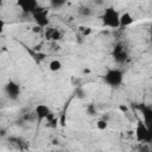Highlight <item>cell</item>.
<instances>
[{"mask_svg":"<svg viewBox=\"0 0 152 152\" xmlns=\"http://www.w3.org/2000/svg\"><path fill=\"white\" fill-rule=\"evenodd\" d=\"M124 81V72L119 68L108 69L103 75V82L112 88H118L122 84Z\"/></svg>","mask_w":152,"mask_h":152,"instance_id":"1","label":"cell"},{"mask_svg":"<svg viewBox=\"0 0 152 152\" xmlns=\"http://www.w3.org/2000/svg\"><path fill=\"white\" fill-rule=\"evenodd\" d=\"M119 18H120V13L114 7H107L102 13L101 20L103 26H107L109 28H118L120 27Z\"/></svg>","mask_w":152,"mask_h":152,"instance_id":"2","label":"cell"},{"mask_svg":"<svg viewBox=\"0 0 152 152\" xmlns=\"http://www.w3.org/2000/svg\"><path fill=\"white\" fill-rule=\"evenodd\" d=\"M135 139L138 142H144V144H150L152 141L151 129L141 120H139L135 126Z\"/></svg>","mask_w":152,"mask_h":152,"instance_id":"3","label":"cell"},{"mask_svg":"<svg viewBox=\"0 0 152 152\" xmlns=\"http://www.w3.org/2000/svg\"><path fill=\"white\" fill-rule=\"evenodd\" d=\"M31 15L38 28H46L49 26V11L45 7H42L39 5Z\"/></svg>","mask_w":152,"mask_h":152,"instance_id":"4","label":"cell"},{"mask_svg":"<svg viewBox=\"0 0 152 152\" xmlns=\"http://www.w3.org/2000/svg\"><path fill=\"white\" fill-rule=\"evenodd\" d=\"M4 91H5V95H6L10 100L15 101V100L19 99L21 89H20L19 83H17L15 81H8V82L5 84V87H4Z\"/></svg>","mask_w":152,"mask_h":152,"instance_id":"5","label":"cell"},{"mask_svg":"<svg viewBox=\"0 0 152 152\" xmlns=\"http://www.w3.org/2000/svg\"><path fill=\"white\" fill-rule=\"evenodd\" d=\"M17 6L21 10L23 13L31 15L34 12V10L39 6V4L36 0H19L17 1Z\"/></svg>","mask_w":152,"mask_h":152,"instance_id":"6","label":"cell"},{"mask_svg":"<svg viewBox=\"0 0 152 152\" xmlns=\"http://www.w3.org/2000/svg\"><path fill=\"white\" fill-rule=\"evenodd\" d=\"M113 57H114L116 63H124L127 59L128 52H127V49L125 48V45L122 43H118L114 46V49H113Z\"/></svg>","mask_w":152,"mask_h":152,"instance_id":"7","label":"cell"},{"mask_svg":"<svg viewBox=\"0 0 152 152\" xmlns=\"http://www.w3.org/2000/svg\"><path fill=\"white\" fill-rule=\"evenodd\" d=\"M33 113H34V115H36L37 120L42 121V120H44V119H48V118H49V115L51 114V110H50V108H49L46 104H44V103H39V104H37V106H36V108H34Z\"/></svg>","mask_w":152,"mask_h":152,"instance_id":"8","label":"cell"},{"mask_svg":"<svg viewBox=\"0 0 152 152\" xmlns=\"http://www.w3.org/2000/svg\"><path fill=\"white\" fill-rule=\"evenodd\" d=\"M134 23V18L133 15L129 13V12H124L120 14V18H119V24L121 27H127V26H131L132 24Z\"/></svg>","mask_w":152,"mask_h":152,"instance_id":"9","label":"cell"},{"mask_svg":"<svg viewBox=\"0 0 152 152\" xmlns=\"http://www.w3.org/2000/svg\"><path fill=\"white\" fill-rule=\"evenodd\" d=\"M45 37L46 39L49 40H58L62 38V33L58 28H55V27H46L45 28Z\"/></svg>","mask_w":152,"mask_h":152,"instance_id":"10","label":"cell"},{"mask_svg":"<svg viewBox=\"0 0 152 152\" xmlns=\"http://www.w3.org/2000/svg\"><path fill=\"white\" fill-rule=\"evenodd\" d=\"M141 113H142V119H144V124L148 127L150 126V121H151V116H152V108L150 106H140L139 107Z\"/></svg>","mask_w":152,"mask_h":152,"instance_id":"11","label":"cell"},{"mask_svg":"<svg viewBox=\"0 0 152 152\" xmlns=\"http://www.w3.org/2000/svg\"><path fill=\"white\" fill-rule=\"evenodd\" d=\"M62 62L61 61H58V59H52L50 63H49V69H50V71H52V72H57V71H59L61 69H62Z\"/></svg>","mask_w":152,"mask_h":152,"instance_id":"12","label":"cell"},{"mask_svg":"<svg viewBox=\"0 0 152 152\" xmlns=\"http://www.w3.org/2000/svg\"><path fill=\"white\" fill-rule=\"evenodd\" d=\"M65 5V1L64 0H51L50 1V6L53 7V8H59L62 6Z\"/></svg>","mask_w":152,"mask_h":152,"instance_id":"13","label":"cell"},{"mask_svg":"<svg viewBox=\"0 0 152 152\" xmlns=\"http://www.w3.org/2000/svg\"><path fill=\"white\" fill-rule=\"evenodd\" d=\"M96 127H97V129H100V131H104V129H107L108 124H107L106 120L101 119V120H99V121L96 122Z\"/></svg>","mask_w":152,"mask_h":152,"instance_id":"14","label":"cell"},{"mask_svg":"<svg viewBox=\"0 0 152 152\" xmlns=\"http://www.w3.org/2000/svg\"><path fill=\"white\" fill-rule=\"evenodd\" d=\"M80 13H81L82 15L88 17V15H90V14H91V10H90L89 7H82V8L80 10Z\"/></svg>","mask_w":152,"mask_h":152,"instance_id":"15","label":"cell"},{"mask_svg":"<svg viewBox=\"0 0 152 152\" xmlns=\"http://www.w3.org/2000/svg\"><path fill=\"white\" fill-rule=\"evenodd\" d=\"M4 28H5V21L2 18H0V34L4 32Z\"/></svg>","mask_w":152,"mask_h":152,"instance_id":"16","label":"cell"},{"mask_svg":"<svg viewBox=\"0 0 152 152\" xmlns=\"http://www.w3.org/2000/svg\"><path fill=\"white\" fill-rule=\"evenodd\" d=\"M57 152H62V151H57Z\"/></svg>","mask_w":152,"mask_h":152,"instance_id":"17","label":"cell"}]
</instances>
